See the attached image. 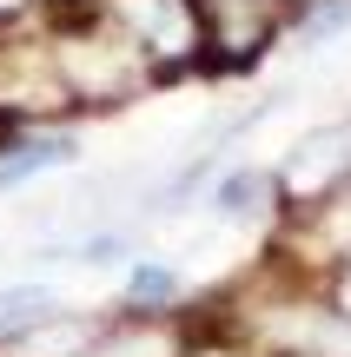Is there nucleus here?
<instances>
[{
	"instance_id": "20e7f679",
	"label": "nucleus",
	"mask_w": 351,
	"mask_h": 357,
	"mask_svg": "<svg viewBox=\"0 0 351 357\" xmlns=\"http://www.w3.org/2000/svg\"><path fill=\"white\" fill-rule=\"evenodd\" d=\"M73 146L66 139H47V146H27V153H13V159H0V185H20V178H33V172H47L53 159H66Z\"/></svg>"
},
{
	"instance_id": "39448f33",
	"label": "nucleus",
	"mask_w": 351,
	"mask_h": 357,
	"mask_svg": "<svg viewBox=\"0 0 351 357\" xmlns=\"http://www.w3.org/2000/svg\"><path fill=\"white\" fill-rule=\"evenodd\" d=\"M53 311V291L47 284H13V291H0V324L13 318H47Z\"/></svg>"
},
{
	"instance_id": "9d476101",
	"label": "nucleus",
	"mask_w": 351,
	"mask_h": 357,
	"mask_svg": "<svg viewBox=\"0 0 351 357\" xmlns=\"http://www.w3.org/2000/svg\"><path fill=\"white\" fill-rule=\"evenodd\" d=\"M331 238H345V245H351V205L338 212V225H331Z\"/></svg>"
},
{
	"instance_id": "7ed1b4c3",
	"label": "nucleus",
	"mask_w": 351,
	"mask_h": 357,
	"mask_svg": "<svg viewBox=\"0 0 351 357\" xmlns=\"http://www.w3.org/2000/svg\"><path fill=\"white\" fill-rule=\"evenodd\" d=\"M278 331L299 337V344L325 351V357H351V324H331V318H278Z\"/></svg>"
},
{
	"instance_id": "0eeeda50",
	"label": "nucleus",
	"mask_w": 351,
	"mask_h": 357,
	"mask_svg": "<svg viewBox=\"0 0 351 357\" xmlns=\"http://www.w3.org/2000/svg\"><path fill=\"white\" fill-rule=\"evenodd\" d=\"M172 291H179L172 265H140V271H133V298H153V305H159V298H172Z\"/></svg>"
},
{
	"instance_id": "f03ea898",
	"label": "nucleus",
	"mask_w": 351,
	"mask_h": 357,
	"mask_svg": "<svg viewBox=\"0 0 351 357\" xmlns=\"http://www.w3.org/2000/svg\"><path fill=\"white\" fill-rule=\"evenodd\" d=\"M345 159H351V139H345V132H318V139H305L299 153H292V185H299V192L325 185Z\"/></svg>"
},
{
	"instance_id": "f257e3e1",
	"label": "nucleus",
	"mask_w": 351,
	"mask_h": 357,
	"mask_svg": "<svg viewBox=\"0 0 351 357\" xmlns=\"http://www.w3.org/2000/svg\"><path fill=\"white\" fill-rule=\"evenodd\" d=\"M119 13H126V20L153 40V47H166V53H179L186 40H193V26H186L179 0H119Z\"/></svg>"
},
{
	"instance_id": "6e6552de",
	"label": "nucleus",
	"mask_w": 351,
	"mask_h": 357,
	"mask_svg": "<svg viewBox=\"0 0 351 357\" xmlns=\"http://www.w3.org/2000/svg\"><path fill=\"white\" fill-rule=\"evenodd\" d=\"M265 205V185H259V172H239L232 185H225V212H259Z\"/></svg>"
},
{
	"instance_id": "423d86ee",
	"label": "nucleus",
	"mask_w": 351,
	"mask_h": 357,
	"mask_svg": "<svg viewBox=\"0 0 351 357\" xmlns=\"http://www.w3.org/2000/svg\"><path fill=\"white\" fill-rule=\"evenodd\" d=\"M66 351H80V331H73V324H60V331H33L20 344V357H66Z\"/></svg>"
},
{
	"instance_id": "9b49d317",
	"label": "nucleus",
	"mask_w": 351,
	"mask_h": 357,
	"mask_svg": "<svg viewBox=\"0 0 351 357\" xmlns=\"http://www.w3.org/2000/svg\"><path fill=\"white\" fill-rule=\"evenodd\" d=\"M0 7H7V0H0Z\"/></svg>"
},
{
	"instance_id": "1a4fd4ad",
	"label": "nucleus",
	"mask_w": 351,
	"mask_h": 357,
	"mask_svg": "<svg viewBox=\"0 0 351 357\" xmlns=\"http://www.w3.org/2000/svg\"><path fill=\"white\" fill-rule=\"evenodd\" d=\"M100 357H166V337H126V344H113Z\"/></svg>"
}]
</instances>
